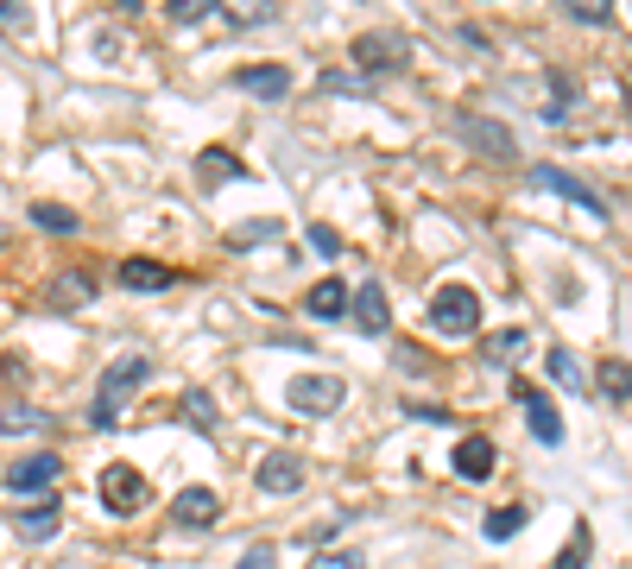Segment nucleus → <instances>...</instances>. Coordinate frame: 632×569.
Here are the masks:
<instances>
[{
  "instance_id": "4",
  "label": "nucleus",
  "mask_w": 632,
  "mask_h": 569,
  "mask_svg": "<svg viewBox=\"0 0 632 569\" xmlns=\"http://www.w3.org/2000/svg\"><path fill=\"white\" fill-rule=\"evenodd\" d=\"M95 272H82V266H64L51 285H44V310H57V316H70V310H89L95 303Z\"/></svg>"
},
{
  "instance_id": "28",
  "label": "nucleus",
  "mask_w": 632,
  "mask_h": 569,
  "mask_svg": "<svg viewBox=\"0 0 632 569\" xmlns=\"http://www.w3.org/2000/svg\"><path fill=\"white\" fill-rule=\"evenodd\" d=\"M569 102H576V82H569V76H551V108H544V120H563V114H569Z\"/></svg>"
},
{
  "instance_id": "7",
  "label": "nucleus",
  "mask_w": 632,
  "mask_h": 569,
  "mask_svg": "<svg viewBox=\"0 0 632 569\" xmlns=\"http://www.w3.org/2000/svg\"><path fill=\"white\" fill-rule=\"evenodd\" d=\"M405 64V44L392 33H367V38H354V70L361 76H392Z\"/></svg>"
},
{
  "instance_id": "9",
  "label": "nucleus",
  "mask_w": 632,
  "mask_h": 569,
  "mask_svg": "<svg viewBox=\"0 0 632 569\" xmlns=\"http://www.w3.org/2000/svg\"><path fill=\"white\" fill-rule=\"evenodd\" d=\"M455 133L468 140V146H481V152H493L500 165L506 158H519V146H513V133L500 127V120H481V114H455Z\"/></svg>"
},
{
  "instance_id": "16",
  "label": "nucleus",
  "mask_w": 632,
  "mask_h": 569,
  "mask_svg": "<svg viewBox=\"0 0 632 569\" xmlns=\"http://www.w3.org/2000/svg\"><path fill=\"white\" fill-rule=\"evenodd\" d=\"M493 462H500V455H493L487 437H462V443H455V475H462V481H487Z\"/></svg>"
},
{
  "instance_id": "12",
  "label": "nucleus",
  "mask_w": 632,
  "mask_h": 569,
  "mask_svg": "<svg viewBox=\"0 0 632 569\" xmlns=\"http://www.w3.org/2000/svg\"><path fill=\"white\" fill-rule=\"evenodd\" d=\"M254 481H260V493H298L304 488V462L292 450H272L260 468H254Z\"/></svg>"
},
{
  "instance_id": "27",
  "label": "nucleus",
  "mask_w": 632,
  "mask_h": 569,
  "mask_svg": "<svg viewBox=\"0 0 632 569\" xmlns=\"http://www.w3.org/2000/svg\"><path fill=\"white\" fill-rule=\"evenodd\" d=\"M0 430H7V437H26V430H51V417L20 405V412H0Z\"/></svg>"
},
{
  "instance_id": "31",
  "label": "nucleus",
  "mask_w": 632,
  "mask_h": 569,
  "mask_svg": "<svg viewBox=\"0 0 632 569\" xmlns=\"http://www.w3.org/2000/svg\"><path fill=\"white\" fill-rule=\"evenodd\" d=\"M582 26H614V7H601V0H582V7H569Z\"/></svg>"
},
{
  "instance_id": "22",
  "label": "nucleus",
  "mask_w": 632,
  "mask_h": 569,
  "mask_svg": "<svg viewBox=\"0 0 632 569\" xmlns=\"http://www.w3.org/2000/svg\"><path fill=\"white\" fill-rule=\"evenodd\" d=\"M525 341H531L525 329H493V336H481V361H513Z\"/></svg>"
},
{
  "instance_id": "36",
  "label": "nucleus",
  "mask_w": 632,
  "mask_h": 569,
  "mask_svg": "<svg viewBox=\"0 0 632 569\" xmlns=\"http://www.w3.org/2000/svg\"><path fill=\"white\" fill-rule=\"evenodd\" d=\"M627 114H632V82H627Z\"/></svg>"
},
{
  "instance_id": "29",
  "label": "nucleus",
  "mask_w": 632,
  "mask_h": 569,
  "mask_svg": "<svg viewBox=\"0 0 632 569\" xmlns=\"http://www.w3.org/2000/svg\"><path fill=\"white\" fill-rule=\"evenodd\" d=\"M216 13V0H171V20L178 26H196V20H209Z\"/></svg>"
},
{
  "instance_id": "25",
  "label": "nucleus",
  "mask_w": 632,
  "mask_h": 569,
  "mask_svg": "<svg viewBox=\"0 0 632 569\" xmlns=\"http://www.w3.org/2000/svg\"><path fill=\"white\" fill-rule=\"evenodd\" d=\"M33 222L44 234H76V209H57V203H33Z\"/></svg>"
},
{
  "instance_id": "20",
  "label": "nucleus",
  "mask_w": 632,
  "mask_h": 569,
  "mask_svg": "<svg viewBox=\"0 0 632 569\" xmlns=\"http://www.w3.org/2000/svg\"><path fill=\"white\" fill-rule=\"evenodd\" d=\"M196 178H203V184H222V178H247V165H241L234 152L209 146V152H203V158H196Z\"/></svg>"
},
{
  "instance_id": "35",
  "label": "nucleus",
  "mask_w": 632,
  "mask_h": 569,
  "mask_svg": "<svg viewBox=\"0 0 632 569\" xmlns=\"http://www.w3.org/2000/svg\"><path fill=\"white\" fill-rule=\"evenodd\" d=\"M411 417H424V424H449L443 405H411Z\"/></svg>"
},
{
  "instance_id": "6",
  "label": "nucleus",
  "mask_w": 632,
  "mask_h": 569,
  "mask_svg": "<svg viewBox=\"0 0 632 569\" xmlns=\"http://www.w3.org/2000/svg\"><path fill=\"white\" fill-rule=\"evenodd\" d=\"M57 475H64V462L51 450H33V455H20V462H7V488L13 493H44Z\"/></svg>"
},
{
  "instance_id": "24",
  "label": "nucleus",
  "mask_w": 632,
  "mask_h": 569,
  "mask_svg": "<svg viewBox=\"0 0 632 569\" xmlns=\"http://www.w3.org/2000/svg\"><path fill=\"white\" fill-rule=\"evenodd\" d=\"M544 367H551V379H557V386L582 392V367H576V354H569V348H551V354H544Z\"/></svg>"
},
{
  "instance_id": "23",
  "label": "nucleus",
  "mask_w": 632,
  "mask_h": 569,
  "mask_svg": "<svg viewBox=\"0 0 632 569\" xmlns=\"http://www.w3.org/2000/svg\"><path fill=\"white\" fill-rule=\"evenodd\" d=\"M184 417L203 430V437H209V430H216V399H209L203 386H190V392H184Z\"/></svg>"
},
{
  "instance_id": "21",
  "label": "nucleus",
  "mask_w": 632,
  "mask_h": 569,
  "mask_svg": "<svg viewBox=\"0 0 632 569\" xmlns=\"http://www.w3.org/2000/svg\"><path fill=\"white\" fill-rule=\"evenodd\" d=\"M525 519H531L525 506H493L481 531H487V538H493V544H506V538H519V531H525Z\"/></svg>"
},
{
  "instance_id": "13",
  "label": "nucleus",
  "mask_w": 632,
  "mask_h": 569,
  "mask_svg": "<svg viewBox=\"0 0 632 569\" xmlns=\"http://www.w3.org/2000/svg\"><path fill=\"white\" fill-rule=\"evenodd\" d=\"M57 526H64V506H57V500H33L26 513H13V531H20L26 544H44V538H57Z\"/></svg>"
},
{
  "instance_id": "30",
  "label": "nucleus",
  "mask_w": 632,
  "mask_h": 569,
  "mask_svg": "<svg viewBox=\"0 0 632 569\" xmlns=\"http://www.w3.org/2000/svg\"><path fill=\"white\" fill-rule=\"evenodd\" d=\"M310 247H317L323 260H335V254H341V234H335L330 222H317V228H310Z\"/></svg>"
},
{
  "instance_id": "15",
  "label": "nucleus",
  "mask_w": 632,
  "mask_h": 569,
  "mask_svg": "<svg viewBox=\"0 0 632 569\" xmlns=\"http://www.w3.org/2000/svg\"><path fill=\"white\" fill-rule=\"evenodd\" d=\"M171 513H178V526L203 531V526H216V519H222V500H216L209 488H184V493H178V506H171Z\"/></svg>"
},
{
  "instance_id": "8",
  "label": "nucleus",
  "mask_w": 632,
  "mask_h": 569,
  "mask_svg": "<svg viewBox=\"0 0 632 569\" xmlns=\"http://www.w3.org/2000/svg\"><path fill=\"white\" fill-rule=\"evenodd\" d=\"M146 475L140 468H127V462H108L102 468V500H108L114 513H133V506H146Z\"/></svg>"
},
{
  "instance_id": "2",
  "label": "nucleus",
  "mask_w": 632,
  "mask_h": 569,
  "mask_svg": "<svg viewBox=\"0 0 632 569\" xmlns=\"http://www.w3.org/2000/svg\"><path fill=\"white\" fill-rule=\"evenodd\" d=\"M430 323H437L443 336H475V329H481V292H475V285H443V292L430 298Z\"/></svg>"
},
{
  "instance_id": "1",
  "label": "nucleus",
  "mask_w": 632,
  "mask_h": 569,
  "mask_svg": "<svg viewBox=\"0 0 632 569\" xmlns=\"http://www.w3.org/2000/svg\"><path fill=\"white\" fill-rule=\"evenodd\" d=\"M146 379H152V361H146V354H120L108 374H102V386H95L89 424H95V430H114V424H120V399H127L133 386H146Z\"/></svg>"
},
{
  "instance_id": "18",
  "label": "nucleus",
  "mask_w": 632,
  "mask_h": 569,
  "mask_svg": "<svg viewBox=\"0 0 632 569\" xmlns=\"http://www.w3.org/2000/svg\"><path fill=\"white\" fill-rule=\"evenodd\" d=\"M171 279H178V272L158 266V260H120V285H127V292H165Z\"/></svg>"
},
{
  "instance_id": "19",
  "label": "nucleus",
  "mask_w": 632,
  "mask_h": 569,
  "mask_svg": "<svg viewBox=\"0 0 632 569\" xmlns=\"http://www.w3.org/2000/svg\"><path fill=\"white\" fill-rule=\"evenodd\" d=\"M595 386H601V399H607V405H627V399H632V361H601Z\"/></svg>"
},
{
  "instance_id": "11",
  "label": "nucleus",
  "mask_w": 632,
  "mask_h": 569,
  "mask_svg": "<svg viewBox=\"0 0 632 569\" xmlns=\"http://www.w3.org/2000/svg\"><path fill=\"white\" fill-rule=\"evenodd\" d=\"M234 89H247L260 102H285L292 95V70H279V64H241L234 70Z\"/></svg>"
},
{
  "instance_id": "26",
  "label": "nucleus",
  "mask_w": 632,
  "mask_h": 569,
  "mask_svg": "<svg viewBox=\"0 0 632 569\" xmlns=\"http://www.w3.org/2000/svg\"><path fill=\"white\" fill-rule=\"evenodd\" d=\"M551 569H589V526H576V538L551 557Z\"/></svg>"
},
{
  "instance_id": "14",
  "label": "nucleus",
  "mask_w": 632,
  "mask_h": 569,
  "mask_svg": "<svg viewBox=\"0 0 632 569\" xmlns=\"http://www.w3.org/2000/svg\"><path fill=\"white\" fill-rule=\"evenodd\" d=\"M348 316L367 329V336H379L386 323H392V310H386V292H379V279H367L361 292H348Z\"/></svg>"
},
{
  "instance_id": "17",
  "label": "nucleus",
  "mask_w": 632,
  "mask_h": 569,
  "mask_svg": "<svg viewBox=\"0 0 632 569\" xmlns=\"http://www.w3.org/2000/svg\"><path fill=\"white\" fill-rule=\"evenodd\" d=\"M304 310H310L317 323H341V316H348V285H341V279H323V285H310Z\"/></svg>"
},
{
  "instance_id": "34",
  "label": "nucleus",
  "mask_w": 632,
  "mask_h": 569,
  "mask_svg": "<svg viewBox=\"0 0 632 569\" xmlns=\"http://www.w3.org/2000/svg\"><path fill=\"white\" fill-rule=\"evenodd\" d=\"M0 26H26V7L20 0H0Z\"/></svg>"
},
{
  "instance_id": "5",
  "label": "nucleus",
  "mask_w": 632,
  "mask_h": 569,
  "mask_svg": "<svg viewBox=\"0 0 632 569\" xmlns=\"http://www.w3.org/2000/svg\"><path fill=\"white\" fill-rule=\"evenodd\" d=\"M513 399L525 405V424H531V437L544 443V450H557L563 443V417H557V405H551V392H531V386H513Z\"/></svg>"
},
{
  "instance_id": "33",
  "label": "nucleus",
  "mask_w": 632,
  "mask_h": 569,
  "mask_svg": "<svg viewBox=\"0 0 632 569\" xmlns=\"http://www.w3.org/2000/svg\"><path fill=\"white\" fill-rule=\"evenodd\" d=\"M241 569H279V551H272V544H254V551L241 557Z\"/></svg>"
},
{
  "instance_id": "3",
  "label": "nucleus",
  "mask_w": 632,
  "mask_h": 569,
  "mask_svg": "<svg viewBox=\"0 0 632 569\" xmlns=\"http://www.w3.org/2000/svg\"><path fill=\"white\" fill-rule=\"evenodd\" d=\"M341 399H348V386H341L335 374H298L292 386H285V405L304 412V417H330Z\"/></svg>"
},
{
  "instance_id": "32",
  "label": "nucleus",
  "mask_w": 632,
  "mask_h": 569,
  "mask_svg": "<svg viewBox=\"0 0 632 569\" xmlns=\"http://www.w3.org/2000/svg\"><path fill=\"white\" fill-rule=\"evenodd\" d=\"M317 569H367V557H361V551H323Z\"/></svg>"
},
{
  "instance_id": "10",
  "label": "nucleus",
  "mask_w": 632,
  "mask_h": 569,
  "mask_svg": "<svg viewBox=\"0 0 632 569\" xmlns=\"http://www.w3.org/2000/svg\"><path fill=\"white\" fill-rule=\"evenodd\" d=\"M531 184H538V190H557V196H569V203H576V209H589V216H607L601 190H589L582 178H569V171H557V165H538V171H531Z\"/></svg>"
}]
</instances>
